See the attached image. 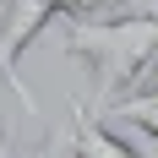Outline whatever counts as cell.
Here are the masks:
<instances>
[{"label":"cell","instance_id":"1","mask_svg":"<svg viewBox=\"0 0 158 158\" xmlns=\"http://www.w3.org/2000/svg\"><path fill=\"white\" fill-rule=\"evenodd\" d=\"M55 44L65 55L87 60L98 82V109H109L114 98L136 87L158 60V6L153 11H87L65 16L55 27Z\"/></svg>","mask_w":158,"mask_h":158},{"label":"cell","instance_id":"2","mask_svg":"<svg viewBox=\"0 0 158 158\" xmlns=\"http://www.w3.org/2000/svg\"><path fill=\"white\" fill-rule=\"evenodd\" d=\"M55 16H60L55 0H11V6H6V22H0V77H6V87H11L16 98H22L27 114H38V98L27 93V82L16 77V60H22V49H27Z\"/></svg>","mask_w":158,"mask_h":158},{"label":"cell","instance_id":"3","mask_svg":"<svg viewBox=\"0 0 158 158\" xmlns=\"http://www.w3.org/2000/svg\"><path fill=\"white\" fill-rule=\"evenodd\" d=\"M71 136H77L82 158H142L136 147H126L120 136H109V126H98V114H87L82 104H71Z\"/></svg>","mask_w":158,"mask_h":158},{"label":"cell","instance_id":"4","mask_svg":"<svg viewBox=\"0 0 158 158\" xmlns=\"http://www.w3.org/2000/svg\"><path fill=\"white\" fill-rule=\"evenodd\" d=\"M33 158H82V153H77V136H71V126H60V131H49L44 142L33 147Z\"/></svg>","mask_w":158,"mask_h":158},{"label":"cell","instance_id":"5","mask_svg":"<svg viewBox=\"0 0 158 158\" xmlns=\"http://www.w3.org/2000/svg\"><path fill=\"white\" fill-rule=\"evenodd\" d=\"M55 6H60V16H87V11H120L131 0H55Z\"/></svg>","mask_w":158,"mask_h":158},{"label":"cell","instance_id":"6","mask_svg":"<svg viewBox=\"0 0 158 158\" xmlns=\"http://www.w3.org/2000/svg\"><path fill=\"white\" fill-rule=\"evenodd\" d=\"M6 6H11V0H0V22H6Z\"/></svg>","mask_w":158,"mask_h":158},{"label":"cell","instance_id":"7","mask_svg":"<svg viewBox=\"0 0 158 158\" xmlns=\"http://www.w3.org/2000/svg\"><path fill=\"white\" fill-rule=\"evenodd\" d=\"M0 158H6V136H0Z\"/></svg>","mask_w":158,"mask_h":158},{"label":"cell","instance_id":"8","mask_svg":"<svg viewBox=\"0 0 158 158\" xmlns=\"http://www.w3.org/2000/svg\"><path fill=\"white\" fill-rule=\"evenodd\" d=\"M147 136H158V126H153V131H147Z\"/></svg>","mask_w":158,"mask_h":158},{"label":"cell","instance_id":"9","mask_svg":"<svg viewBox=\"0 0 158 158\" xmlns=\"http://www.w3.org/2000/svg\"><path fill=\"white\" fill-rule=\"evenodd\" d=\"M153 158H158V153H153Z\"/></svg>","mask_w":158,"mask_h":158}]
</instances>
